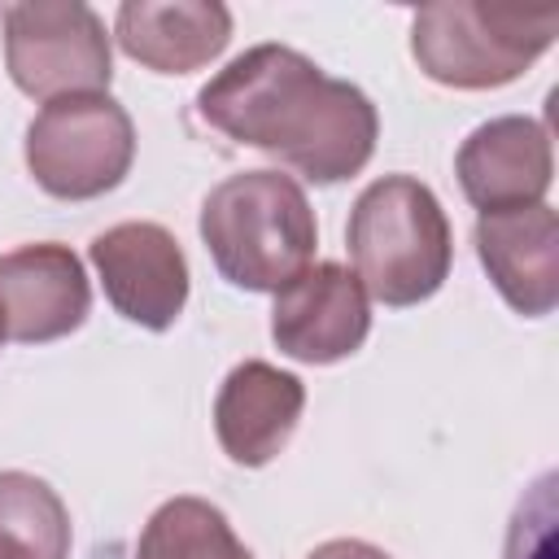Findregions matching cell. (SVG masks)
Listing matches in <instances>:
<instances>
[{"label": "cell", "mask_w": 559, "mask_h": 559, "mask_svg": "<svg viewBox=\"0 0 559 559\" xmlns=\"http://www.w3.org/2000/svg\"><path fill=\"white\" fill-rule=\"evenodd\" d=\"M472 240L498 297L515 314L542 319L559 306V214L546 201L480 214Z\"/></svg>", "instance_id": "obj_11"}, {"label": "cell", "mask_w": 559, "mask_h": 559, "mask_svg": "<svg viewBox=\"0 0 559 559\" xmlns=\"http://www.w3.org/2000/svg\"><path fill=\"white\" fill-rule=\"evenodd\" d=\"M559 35L555 9H498L472 0L424 4L411 17V57L454 92H489L515 83Z\"/></svg>", "instance_id": "obj_4"}, {"label": "cell", "mask_w": 559, "mask_h": 559, "mask_svg": "<svg viewBox=\"0 0 559 559\" xmlns=\"http://www.w3.org/2000/svg\"><path fill=\"white\" fill-rule=\"evenodd\" d=\"M135 162V122L109 92L48 100L26 127V170L57 201L114 192Z\"/></svg>", "instance_id": "obj_5"}, {"label": "cell", "mask_w": 559, "mask_h": 559, "mask_svg": "<svg viewBox=\"0 0 559 559\" xmlns=\"http://www.w3.org/2000/svg\"><path fill=\"white\" fill-rule=\"evenodd\" d=\"M4 66L17 92L61 100L105 92L114 79V48L105 22L83 0H17L0 4Z\"/></svg>", "instance_id": "obj_6"}, {"label": "cell", "mask_w": 559, "mask_h": 559, "mask_svg": "<svg viewBox=\"0 0 559 559\" xmlns=\"http://www.w3.org/2000/svg\"><path fill=\"white\" fill-rule=\"evenodd\" d=\"M4 341H9V332H4V314H0V345H4Z\"/></svg>", "instance_id": "obj_18"}, {"label": "cell", "mask_w": 559, "mask_h": 559, "mask_svg": "<svg viewBox=\"0 0 559 559\" xmlns=\"http://www.w3.org/2000/svg\"><path fill=\"white\" fill-rule=\"evenodd\" d=\"M197 114L245 148H262L310 183L354 179L380 135V114L362 87L323 74L288 44H258L227 61L201 92Z\"/></svg>", "instance_id": "obj_1"}, {"label": "cell", "mask_w": 559, "mask_h": 559, "mask_svg": "<svg viewBox=\"0 0 559 559\" xmlns=\"http://www.w3.org/2000/svg\"><path fill=\"white\" fill-rule=\"evenodd\" d=\"M87 258L105 288V301L135 328L166 332L188 306L192 271L179 240L162 223H114L92 245Z\"/></svg>", "instance_id": "obj_7"}, {"label": "cell", "mask_w": 559, "mask_h": 559, "mask_svg": "<svg viewBox=\"0 0 559 559\" xmlns=\"http://www.w3.org/2000/svg\"><path fill=\"white\" fill-rule=\"evenodd\" d=\"M306 559H393V555L371 546V542H362V537H332V542L314 546Z\"/></svg>", "instance_id": "obj_17"}, {"label": "cell", "mask_w": 559, "mask_h": 559, "mask_svg": "<svg viewBox=\"0 0 559 559\" xmlns=\"http://www.w3.org/2000/svg\"><path fill=\"white\" fill-rule=\"evenodd\" d=\"M306 384L262 358L236 362L214 393V437L236 467H266L297 432Z\"/></svg>", "instance_id": "obj_12"}, {"label": "cell", "mask_w": 559, "mask_h": 559, "mask_svg": "<svg viewBox=\"0 0 559 559\" xmlns=\"http://www.w3.org/2000/svg\"><path fill=\"white\" fill-rule=\"evenodd\" d=\"M70 511L31 472H0V559H70Z\"/></svg>", "instance_id": "obj_14"}, {"label": "cell", "mask_w": 559, "mask_h": 559, "mask_svg": "<svg viewBox=\"0 0 559 559\" xmlns=\"http://www.w3.org/2000/svg\"><path fill=\"white\" fill-rule=\"evenodd\" d=\"M92 284L70 245L35 240L0 253V314L9 341L48 345L83 328Z\"/></svg>", "instance_id": "obj_10"}, {"label": "cell", "mask_w": 559, "mask_h": 559, "mask_svg": "<svg viewBox=\"0 0 559 559\" xmlns=\"http://www.w3.org/2000/svg\"><path fill=\"white\" fill-rule=\"evenodd\" d=\"M371 332V297L341 262H310L275 293L271 341L293 362L332 367L362 349Z\"/></svg>", "instance_id": "obj_8"}, {"label": "cell", "mask_w": 559, "mask_h": 559, "mask_svg": "<svg viewBox=\"0 0 559 559\" xmlns=\"http://www.w3.org/2000/svg\"><path fill=\"white\" fill-rule=\"evenodd\" d=\"M114 39L153 74H192L231 44V13L218 0H127Z\"/></svg>", "instance_id": "obj_13"}, {"label": "cell", "mask_w": 559, "mask_h": 559, "mask_svg": "<svg viewBox=\"0 0 559 559\" xmlns=\"http://www.w3.org/2000/svg\"><path fill=\"white\" fill-rule=\"evenodd\" d=\"M135 559H253L227 515L192 493L166 498L140 528Z\"/></svg>", "instance_id": "obj_15"}, {"label": "cell", "mask_w": 559, "mask_h": 559, "mask_svg": "<svg viewBox=\"0 0 559 559\" xmlns=\"http://www.w3.org/2000/svg\"><path fill=\"white\" fill-rule=\"evenodd\" d=\"M197 227L218 275L245 293H280L319 245L306 188L280 170H245L210 188Z\"/></svg>", "instance_id": "obj_2"}, {"label": "cell", "mask_w": 559, "mask_h": 559, "mask_svg": "<svg viewBox=\"0 0 559 559\" xmlns=\"http://www.w3.org/2000/svg\"><path fill=\"white\" fill-rule=\"evenodd\" d=\"M454 175L463 197L480 214L542 205L555 183V148L546 122L524 114H502L480 122L459 144Z\"/></svg>", "instance_id": "obj_9"}, {"label": "cell", "mask_w": 559, "mask_h": 559, "mask_svg": "<svg viewBox=\"0 0 559 559\" xmlns=\"http://www.w3.org/2000/svg\"><path fill=\"white\" fill-rule=\"evenodd\" d=\"M358 284L389 310L428 301L454 266V231L437 192L415 175L371 179L345 223Z\"/></svg>", "instance_id": "obj_3"}, {"label": "cell", "mask_w": 559, "mask_h": 559, "mask_svg": "<svg viewBox=\"0 0 559 559\" xmlns=\"http://www.w3.org/2000/svg\"><path fill=\"white\" fill-rule=\"evenodd\" d=\"M550 485L555 476H542L533 485L528 498H520L515 515H511V533L507 546L511 550H528V559H550V524H555V507H550Z\"/></svg>", "instance_id": "obj_16"}]
</instances>
